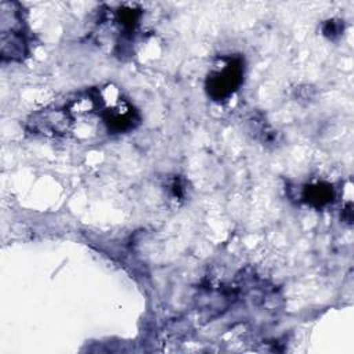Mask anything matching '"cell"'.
Wrapping results in <instances>:
<instances>
[{"mask_svg":"<svg viewBox=\"0 0 354 354\" xmlns=\"http://www.w3.org/2000/svg\"><path fill=\"white\" fill-rule=\"evenodd\" d=\"M335 198L333 187L328 183H317L306 186L303 190V201L314 208H324Z\"/></svg>","mask_w":354,"mask_h":354,"instance_id":"7a4b0ae2","label":"cell"},{"mask_svg":"<svg viewBox=\"0 0 354 354\" xmlns=\"http://www.w3.org/2000/svg\"><path fill=\"white\" fill-rule=\"evenodd\" d=\"M244 79V63L240 57H228L216 65L206 79V91L214 101L228 98L239 90Z\"/></svg>","mask_w":354,"mask_h":354,"instance_id":"6da1fadb","label":"cell"},{"mask_svg":"<svg viewBox=\"0 0 354 354\" xmlns=\"http://www.w3.org/2000/svg\"><path fill=\"white\" fill-rule=\"evenodd\" d=\"M35 126L45 133H63L67 129V115L61 112H49L43 120H35Z\"/></svg>","mask_w":354,"mask_h":354,"instance_id":"277c9868","label":"cell"},{"mask_svg":"<svg viewBox=\"0 0 354 354\" xmlns=\"http://www.w3.org/2000/svg\"><path fill=\"white\" fill-rule=\"evenodd\" d=\"M27 53V42L20 31H12L2 35V54L10 56L12 60H19Z\"/></svg>","mask_w":354,"mask_h":354,"instance_id":"3957f363","label":"cell"},{"mask_svg":"<svg viewBox=\"0 0 354 354\" xmlns=\"http://www.w3.org/2000/svg\"><path fill=\"white\" fill-rule=\"evenodd\" d=\"M344 27L342 25L340 21H336V20H331L328 21L325 25H324V35L331 38V39H335L336 36L342 35Z\"/></svg>","mask_w":354,"mask_h":354,"instance_id":"5b68a950","label":"cell"}]
</instances>
